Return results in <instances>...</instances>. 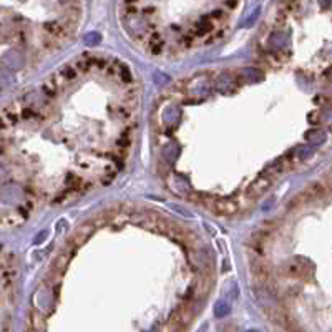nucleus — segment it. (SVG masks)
<instances>
[{
    "label": "nucleus",
    "mask_w": 332,
    "mask_h": 332,
    "mask_svg": "<svg viewBox=\"0 0 332 332\" xmlns=\"http://www.w3.org/2000/svg\"><path fill=\"white\" fill-rule=\"evenodd\" d=\"M206 204L218 216H232L240 211V204L232 200H211Z\"/></svg>",
    "instance_id": "obj_1"
},
{
    "label": "nucleus",
    "mask_w": 332,
    "mask_h": 332,
    "mask_svg": "<svg viewBox=\"0 0 332 332\" xmlns=\"http://www.w3.org/2000/svg\"><path fill=\"white\" fill-rule=\"evenodd\" d=\"M271 184H272V180L268 178L266 174L258 176V178L254 180L252 183L246 188V198L251 200V201L261 198V196L269 190V186H271Z\"/></svg>",
    "instance_id": "obj_2"
},
{
    "label": "nucleus",
    "mask_w": 332,
    "mask_h": 332,
    "mask_svg": "<svg viewBox=\"0 0 332 332\" xmlns=\"http://www.w3.org/2000/svg\"><path fill=\"white\" fill-rule=\"evenodd\" d=\"M12 278H14V269L10 266L8 258L5 256L0 249V292L2 290H8L12 286ZM0 306H2V299H0Z\"/></svg>",
    "instance_id": "obj_3"
},
{
    "label": "nucleus",
    "mask_w": 332,
    "mask_h": 332,
    "mask_svg": "<svg viewBox=\"0 0 332 332\" xmlns=\"http://www.w3.org/2000/svg\"><path fill=\"white\" fill-rule=\"evenodd\" d=\"M93 228H95V222H86V224L80 226L78 230H76L75 234H74V238H72L70 242H72V244H75V246H78L80 242H83L88 236L92 234Z\"/></svg>",
    "instance_id": "obj_4"
}]
</instances>
